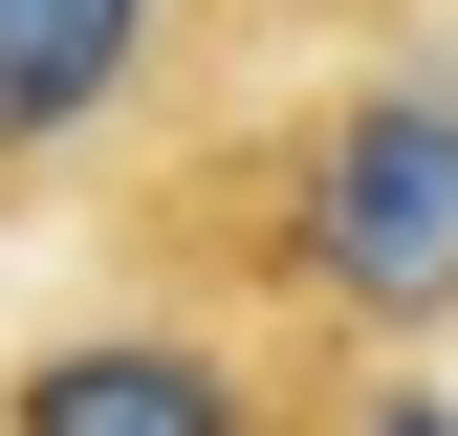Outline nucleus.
<instances>
[{
  "label": "nucleus",
  "instance_id": "nucleus-1",
  "mask_svg": "<svg viewBox=\"0 0 458 436\" xmlns=\"http://www.w3.org/2000/svg\"><path fill=\"white\" fill-rule=\"evenodd\" d=\"M306 284L350 327H437L458 306V88H350L306 131Z\"/></svg>",
  "mask_w": 458,
  "mask_h": 436
},
{
  "label": "nucleus",
  "instance_id": "nucleus-2",
  "mask_svg": "<svg viewBox=\"0 0 458 436\" xmlns=\"http://www.w3.org/2000/svg\"><path fill=\"white\" fill-rule=\"evenodd\" d=\"M0 436H262V393L197 327H66V349L0 371Z\"/></svg>",
  "mask_w": 458,
  "mask_h": 436
},
{
  "label": "nucleus",
  "instance_id": "nucleus-3",
  "mask_svg": "<svg viewBox=\"0 0 458 436\" xmlns=\"http://www.w3.org/2000/svg\"><path fill=\"white\" fill-rule=\"evenodd\" d=\"M153 22H175V0H0V175H44V153H88L109 109H131Z\"/></svg>",
  "mask_w": 458,
  "mask_h": 436
},
{
  "label": "nucleus",
  "instance_id": "nucleus-4",
  "mask_svg": "<svg viewBox=\"0 0 458 436\" xmlns=\"http://www.w3.org/2000/svg\"><path fill=\"white\" fill-rule=\"evenodd\" d=\"M350 436H458V415H437V393H371V415H350Z\"/></svg>",
  "mask_w": 458,
  "mask_h": 436
}]
</instances>
